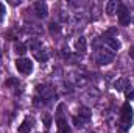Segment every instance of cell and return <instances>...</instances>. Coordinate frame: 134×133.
Segmentation results:
<instances>
[{
  "label": "cell",
  "mask_w": 134,
  "mask_h": 133,
  "mask_svg": "<svg viewBox=\"0 0 134 133\" xmlns=\"http://www.w3.org/2000/svg\"><path fill=\"white\" fill-rule=\"evenodd\" d=\"M106 13H108L109 16H112L114 13H117V2H114V0L108 2V3H106Z\"/></svg>",
  "instance_id": "cell-8"
},
{
  "label": "cell",
  "mask_w": 134,
  "mask_h": 133,
  "mask_svg": "<svg viewBox=\"0 0 134 133\" xmlns=\"http://www.w3.org/2000/svg\"><path fill=\"white\" fill-rule=\"evenodd\" d=\"M114 88H115L117 91H123L125 88H130V81H128V78H119V80L114 83Z\"/></svg>",
  "instance_id": "cell-5"
},
{
  "label": "cell",
  "mask_w": 134,
  "mask_h": 133,
  "mask_svg": "<svg viewBox=\"0 0 134 133\" xmlns=\"http://www.w3.org/2000/svg\"><path fill=\"white\" fill-rule=\"evenodd\" d=\"M108 44H109V47H111V49H114V50H119V49L122 47L120 41H119V39H115V38H108Z\"/></svg>",
  "instance_id": "cell-10"
},
{
  "label": "cell",
  "mask_w": 134,
  "mask_h": 133,
  "mask_svg": "<svg viewBox=\"0 0 134 133\" xmlns=\"http://www.w3.org/2000/svg\"><path fill=\"white\" fill-rule=\"evenodd\" d=\"M117 14H119V21H120V25H130V21H131V17H130V13H128V9H126V6L125 5H119L117 6Z\"/></svg>",
  "instance_id": "cell-3"
},
{
  "label": "cell",
  "mask_w": 134,
  "mask_h": 133,
  "mask_svg": "<svg viewBox=\"0 0 134 133\" xmlns=\"http://www.w3.org/2000/svg\"><path fill=\"white\" fill-rule=\"evenodd\" d=\"M13 85H17V80L11 78V80H8V81H6V86H13Z\"/></svg>",
  "instance_id": "cell-17"
},
{
  "label": "cell",
  "mask_w": 134,
  "mask_h": 133,
  "mask_svg": "<svg viewBox=\"0 0 134 133\" xmlns=\"http://www.w3.org/2000/svg\"><path fill=\"white\" fill-rule=\"evenodd\" d=\"M120 117H122V124H123L125 127H130V124H131V121H133V108H131L130 103H123Z\"/></svg>",
  "instance_id": "cell-1"
},
{
  "label": "cell",
  "mask_w": 134,
  "mask_h": 133,
  "mask_svg": "<svg viewBox=\"0 0 134 133\" xmlns=\"http://www.w3.org/2000/svg\"><path fill=\"white\" fill-rule=\"evenodd\" d=\"M130 57H131V58H134V45L130 49Z\"/></svg>",
  "instance_id": "cell-20"
},
{
  "label": "cell",
  "mask_w": 134,
  "mask_h": 133,
  "mask_svg": "<svg viewBox=\"0 0 134 133\" xmlns=\"http://www.w3.org/2000/svg\"><path fill=\"white\" fill-rule=\"evenodd\" d=\"M80 114L83 116V119H84V121H87V119L91 117V113H89V110H87V108H81V110H80Z\"/></svg>",
  "instance_id": "cell-13"
},
{
  "label": "cell",
  "mask_w": 134,
  "mask_h": 133,
  "mask_svg": "<svg viewBox=\"0 0 134 133\" xmlns=\"http://www.w3.org/2000/svg\"><path fill=\"white\" fill-rule=\"evenodd\" d=\"M133 22H134V19H133Z\"/></svg>",
  "instance_id": "cell-21"
},
{
  "label": "cell",
  "mask_w": 134,
  "mask_h": 133,
  "mask_svg": "<svg viewBox=\"0 0 134 133\" xmlns=\"http://www.w3.org/2000/svg\"><path fill=\"white\" fill-rule=\"evenodd\" d=\"M31 124H33L31 121L25 119V121L19 125V129H17V130H19V133H30V130H31Z\"/></svg>",
  "instance_id": "cell-6"
},
{
  "label": "cell",
  "mask_w": 134,
  "mask_h": 133,
  "mask_svg": "<svg viewBox=\"0 0 134 133\" xmlns=\"http://www.w3.org/2000/svg\"><path fill=\"white\" fill-rule=\"evenodd\" d=\"M14 52H16L17 55H25V53H27V45L22 44V42H17V44L14 45Z\"/></svg>",
  "instance_id": "cell-11"
},
{
  "label": "cell",
  "mask_w": 134,
  "mask_h": 133,
  "mask_svg": "<svg viewBox=\"0 0 134 133\" xmlns=\"http://www.w3.org/2000/svg\"><path fill=\"white\" fill-rule=\"evenodd\" d=\"M50 32H52V33H55V32L58 33V32H59V27H58L56 24H50Z\"/></svg>",
  "instance_id": "cell-15"
},
{
  "label": "cell",
  "mask_w": 134,
  "mask_h": 133,
  "mask_svg": "<svg viewBox=\"0 0 134 133\" xmlns=\"http://www.w3.org/2000/svg\"><path fill=\"white\" fill-rule=\"evenodd\" d=\"M125 96H126V99H134V91L133 89H128V91L125 93Z\"/></svg>",
  "instance_id": "cell-16"
},
{
  "label": "cell",
  "mask_w": 134,
  "mask_h": 133,
  "mask_svg": "<svg viewBox=\"0 0 134 133\" xmlns=\"http://www.w3.org/2000/svg\"><path fill=\"white\" fill-rule=\"evenodd\" d=\"M73 124L76 127H81V121H78V117H73Z\"/></svg>",
  "instance_id": "cell-19"
},
{
  "label": "cell",
  "mask_w": 134,
  "mask_h": 133,
  "mask_svg": "<svg viewBox=\"0 0 134 133\" xmlns=\"http://www.w3.org/2000/svg\"><path fill=\"white\" fill-rule=\"evenodd\" d=\"M5 13H6V8H5V5H3V3H0V22H2V19H3V16H5Z\"/></svg>",
  "instance_id": "cell-14"
},
{
  "label": "cell",
  "mask_w": 134,
  "mask_h": 133,
  "mask_svg": "<svg viewBox=\"0 0 134 133\" xmlns=\"http://www.w3.org/2000/svg\"><path fill=\"white\" fill-rule=\"evenodd\" d=\"M34 9H36V13H37V16H39V17H45V16H47V13H48L47 5H45V3H42V2H37V3L34 5Z\"/></svg>",
  "instance_id": "cell-4"
},
{
  "label": "cell",
  "mask_w": 134,
  "mask_h": 133,
  "mask_svg": "<svg viewBox=\"0 0 134 133\" xmlns=\"http://www.w3.org/2000/svg\"><path fill=\"white\" fill-rule=\"evenodd\" d=\"M44 122H45V127H50V122H52V121H50L48 116H44Z\"/></svg>",
  "instance_id": "cell-18"
},
{
  "label": "cell",
  "mask_w": 134,
  "mask_h": 133,
  "mask_svg": "<svg viewBox=\"0 0 134 133\" xmlns=\"http://www.w3.org/2000/svg\"><path fill=\"white\" fill-rule=\"evenodd\" d=\"M56 124H58V132L59 133H69V125H67L66 119L59 117V119L56 121Z\"/></svg>",
  "instance_id": "cell-7"
},
{
  "label": "cell",
  "mask_w": 134,
  "mask_h": 133,
  "mask_svg": "<svg viewBox=\"0 0 134 133\" xmlns=\"http://www.w3.org/2000/svg\"><path fill=\"white\" fill-rule=\"evenodd\" d=\"M86 47H87V44H86V38H80L78 41H76V49L78 50H81V52H84L86 50Z\"/></svg>",
  "instance_id": "cell-12"
},
{
  "label": "cell",
  "mask_w": 134,
  "mask_h": 133,
  "mask_svg": "<svg viewBox=\"0 0 134 133\" xmlns=\"http://www.w3.org/2000/svg\"><path fill=\"white\" fill-rule=\"evenodd\" d=\"M112 61V55H109V53H101L100 57H98V64H109Z\"/></svg>",
  "instance_id": "cell-9"
},
{
  "label": "cell",
  "mask_w": 134,
  "mask_h": 133,
  "mask_svg": "<svg viewBox=\"0 0 134 133\" xmlns=\"http://www.w3.org/2000/svg\"><path fill=\"white\" fill-rule=\"evenodd\" d=\"M16 69L20 74H30L33 69V63L27 58H19V60H16Z\"/></svg>",
  "instance_id": "cell-2"
}]
</instances>
